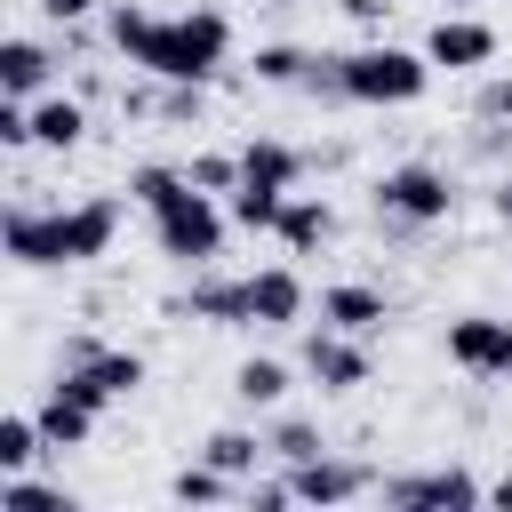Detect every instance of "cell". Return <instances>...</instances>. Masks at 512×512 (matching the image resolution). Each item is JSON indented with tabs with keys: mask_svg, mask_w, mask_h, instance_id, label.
Wrapping results in <instances>:
<instances>
[{
	"mask_svg": "<svg viewBox=\"0 0 512 512\" xmlns=\"http://www.w3.org/2000/svg\"><path fill=\"white\" fill-rule=\"evenodd\" d=\"M112 40H120V56L128 64H144V72H160V80H208L216 64H224V48H232V32H224V16L216 8H192V16H144V8H112Z\"/></svg>",
	"mask_w": 512,
	"mask_h": 512,
	"instance_id": "cell-1",
	"label": "cell"
},
{
	"mask_svg": "<svg viewBox=\"0 0 512 512\" xmlns=\"http://www.w3.org/2000/svg\"><path fill=\"white\" fill-rule=\"evenodd\" d=\"M120 232V208L112 200H88V208H64V216H32V208H8V256L16 264H88L104 256Z\"/></svg>",
	"mask_w": 512,
	"mask_h": 512,
	"instance_id": "cell-2",
	"label": "cell"
},
{
	"mask_svg": "<svg viewBox=\"0 0 512 512\" xmlns=\"http://www.w3.org/2000/svg\"><path fill=\"white\" fill-rule=\"evenodd\" d=\"M424 80H432V56L392 48V40L336 56V88H344L352 104H416V96H424Z\"/></svg>",
	"mask_w": 512,
	"mask_h": 512,
	"instance_id": "cell-3",
	"label": "cell"
},
{
	"mask_svg": "<svg viewBox=\"0 0 512 512\" xmlns=\"http://www.w3.org/2000/svg\"><path fill=\"white\" fill-rule=\"evenodd\" d=\"M152 240H160V256H176V264H208V256L224 248V216H216V200H208L200 184H184L168 208H152Z\"/></svg>",
	"mask_w": 512,
	"mask_h": 512,
	"instance_id": "cell-4",
	"label": "cell"
},
{
	"mask_svg": "<svg viewBox=\"0 0 512 512\" xmlns=\"http://www.w3.org/2000/svg\"><path fill=\"white\" fill-rule=\"evenodd\" d=\"M136 384H144V360H136V352H96V344H72V360H64V376H56V392L88 400L96 416H104L112 400H128Z\"/></svg>",
	"mask_w": 512,
	"mask_h": 512,
	"instance_id": "cell-5",
	"label": "cell"
},
{
	"mask_svg": "<svg viewBox=\"0 0 512 512\" xmlns=\"http://www.w3.org/2000/svg\"><path fill=\"white\" fill-rule=\"evenodd\" d=\"M448 360L464 376H512V320H496V312L448 320Z\"/></svg>",
	"mask_w": 512,
	"mask_h": 512,
	"instance_id": "cell-6",
	"label": "cell"
},
{
	"mask_svg": "<svg viewBox=\"0 0 512 512\" xmlns=\"http://www.w3.org/2000/svg\"><path fill=\"white\" fill-rule=\"evenodd\" d=\"M448 200H456V192H448V176H440V168H392V176L376 184V208H384V216H400V224H440V216H448Z\"/></svg>",
	"mask_w": 512,
	"mask_h": 512,
	"instance_id": "cell-7",
	"label": "cell"
},
{
	"mask_svg": "<svg viewBox=\"0 0 512 512\" xmlns=\"http://www.w3.org/2000/svg\"><path fill=\"white\" fill-rule=\"evenodd\" d=\"M488 488L472 480V472H416V480H392L384 488V504H400V512H456V504H480Z\"/></svg>",
	"mask_w": 512,
	"mask_h": 512,
	"instance_id": "cell-8",
	"label": "cell"
},
{
	"mask_svg": "<svg viewBox=\"0 0 512 512\" xmlns=\"http://www.w3.org/2000/svg\"><path fill=\"white\" fill-rule=\"evenodd\" d=\"M424 56H432V64H448V72H480V64L496 56V32H488V24H472V16H440V24H432V40H424Z\"/></svg>",
	"mask_w": 512,
	"mask_h": 512,
	"instance_id": "cell-9",
	"label": "cell"
},
{
	"mask_svg": "<svg viewBox=\"0 0 512 512\" xmlns=\"http://www.w3.org/2000/svg\"><path fill=\"white\" fill-rule=\"evenodd\" d=\"M304 368H312V384H320V392H352V384H368V352H360V344H344V336H328V328L304 344Z\"/></svg>",
	"mask_w": 512,
	"mask_h": 512,
	"instance_id": "cell-10",
	"label": "cell"
},
{
	"mask_svg": "<svg viewBox=\"0 0 512 512\" xmlns=\"http://www.w3.org/2000/svg\"><path fill=\"white\" fill-rule=\"evenodd\" d=\"M304 312V280L280 264V272H256L248 280V328H288Z\"/></svg>",
	"mask_w": 512,
	"mask_h": 512,
	"instance_id": "cell-11",
	"label": "cell"
},
{
	"mask_svg": "<svg viewBox=\"0 0 512 512\" xmlns=\"http://www.w3.org/2000/svg\"><path fill=\"white\" fill-rule=\"evenodd\" d=\"M288 488H296L304 504H344V496H360V488H368V472H360V464L304 456V464H288Z\"/></svg>",
	"mask_w": 512,
	"mask_h": 512,
	"instance_id": "cell-12",
	"label": "cell"
},
{
	"mask_svg": "<svg viewBox=\"0 0 512 512\" xmlns=\"http://www.w3.org/2000/svg\"><path fill=\"white\" fill-rule=\"evenodd\" d=\"M320 312H328V320H336L344 336H368V328H384V320H392V304H384L376 288H360V280L328 288V296H320Z\"/></svg>",
	"mask_w": 512,
	"mask_h": 512,
	"instance_id": "cell-13",
	"label": "cell"
},
{
	"mask_svg": "<svg viewBox=\"0 0 512 512\" xmlns=\"http://www.w3.org/2000/svg\"><path fill=\"white\" fill-rule=\"evenodd\" d=\"M184 312L208 320V328H248V280H200L184 296Z\"/></svg>",
	"mask_w": 512,
	"mask_h": 512,
	"instance_id": "cell-14",
	"label": "cell"
},
{
	"mask_svg": "<svg viewBox=\"0 0 512 512\" xmlns=\"http://www.w3.org/2000/svg\"><path fill=\"white\" fill-rule=\"evenodd\" d=\"M272 232H280V240H288V248H296V256H312V248H320V240H328V232H336V216H328V200H288V208H280V224H272Z\"/></svg>",
	"mask_w": 512,
	"mask_h": 512,
	"instance_id": "cell-15",
	"label": "cell"
},
{
	"mask_svg": "<svg viewBox=\"0 0 512 512\" xmlns=\"http://www.w3.org/2000/svg\"><path fill=\"white\" fill-rule=\"evenodd\" d=\"M40 432H48V448H80V440L96 432V408H88V400H72V392H48Z\"/></svg>",
	"mask_w": 512,
	"mask_h": 512,
	"instance_id": "cell-16",
	"label": "cell"
},
{
	"mask_svg": "<svg viewBox=\"0 0 512 512\" xmlns=\"http://www.w3.org/2000/svg\"><path fill=\"white\" fill-rule=\"evenodd\" d=\"M48 80V48L40 40H8L0 48V96H32Z\"/></svg>",
	"mask_w": 512,
	"mask_h": 512,
	"instance_id": "cell-17",
	"label": "cell"
},
{
	"mask_svg": "<svg viewBox=\"0 0 512 512\" xmlns=\"http://www.w3.org/2000/svg\"><path fill=\"white\" fill-rule=\"evenodd\" d=\"M80 128H88V112H80L72 96H48V104L32 112V144H48V152H72Z\"/></svg>",
	"mask_w": 512,
	"mask_h": 512,
	"instance_id": "cell-18",
	"label": "cell"
},
{
	"mask_svg": "<svg viewBox=\"0 0 512 512\" xmlns=\"http://www.w3.org/2000/svg\"><path fill=\"white\" fill-rule=\"evenodd\" d=\"M240 184L288 192V184H296V152H288V144H248V152H240Z\"/></svg>",
	"mask_w": 512,
	"mask_h": 512,
	"instance_id": "cell-19",
	"label": "cell"
},
{
	"mask_svg": "<svg viewBox=\"0 0 512 512\" xmlns=\"http://www.w3.org/2000/svg\"><path fill=\"white\" fill-rule=\"evenodd\" d=\"M280 208H288V192H272V184H232V224L272 232V224H280Z\"/></svg>",
	"mask_w": 512,
	"mask_h": 512,
	"instance_id": "cell-20",
	"label": "cell"
},
{
	"mask_svg": "<svg viewBox=\"0 0 512 512\" xmlns=\"http://www.w3.org/2000/svg\"><path fill=\"white\" fill-rule=\"evenodd\" d=\"M40 448H48L40 416H0V472H24V464H32Z\"/></svg>",
	"mask_w": 512,
	"mask_h": 512,
	"instance_id": "cell-21",
	"label": "cell"
},
{
	"mask_svg": "<svg viewBox=\"0 0 512 512\" xmlns=\"http://www.w3.org/2000/svg\"><path fill=\"white\" fill-rule=\"evenodd\" d=\"M232 392H240L248 408H272V400L288 392V368H280V360H240V376H232Z\"/></svg>",
	"mask_w": 512,
	"mask_h": 512,
	"instance_id": "cell-22",
	"label": "cell"
},
{
	"mask_svg": "<svg viewBox=\"0 0 512 512\" xmlns=\"http://www.w3.org/2000/svg\"><path fill=\"white\" fill-rule=\"evenodd\" d=\"M256 80L296 88V80H312V56H304V48H288V40H272V48H256Z\"/></svg>",
	"mask_w": 512,
	"mask_h": 512,
	"instance_id": "cell-23",
	"label": "cell"
},
{
	"mask_svg": "<svg viewBox=\"0 0 512 512\" xmlns=\"http://www.w3.org/2000/svg\"><path fill=\"white\" fill-rule=\"evenodd\" d=\"M256 456H264V440H256V432H216V440H208V464H216V472H232V480H248V472H256Z\"/></svg>",
	"mask_w": 512,
	"mask_h": 512,
	"instance_id": "cell-24",
	"label": "cell"
},
{
	"mask_svg": "<svg viewBox=\"0 0 512 512\" xmlns=\"http://www.w3.org/2000/svg\"><path fill=\"white\" fill-rule=\"evenodd\" d=\"M168 496H176V504H216V496H232V472H216V464H184V472L168 480Z\"/></svg>",
	"mask_w": 512,
	"mask_h": 512,
	"instance_id": "cell-25",
	"label": "cell"
},
{
	"mask_svg": "<svg viewBox=\"0 0 512 512\" xmlns=\"http://www.w3.org/2000/svg\"><path fill=\"white\" fill-rule=\"evenodd\" d=\"M184 184H192V176H176V168H136V176H128V200H136V208H168Z\"/></svg>",
	"mask_w": 512,
	"mask_h": 512,
	"instance_id": "cell-26",
	"label": "cell"
},
{
	"mask_svg": "<svg viewBox=\"0 0 512 512\" xmlns=\"http://www.w3.org/2000/svg\"><path fill=\"white\" fill-rule=\"evenodd\" d=\"M192 184H200V192H232V184H240V160L208 152V160H192Z\"/></svg>",
	"mask_w": 512,
	"mask_h": 512,
	"instance_id": "cell-27",
	"label": "cell"
},
{
	"mask_svg": "<svg viewBox=\"0 0 512 512\" xmlns=\"http://www.w3.org/2000/svg\"><path fill=\"white\" fill-rule=\"evenodd\" d=\"M272 456H280V464H304V456H320L312 424H280V432H272Z\"/></svg>",
	"mask_w": 512,
	"mask_h": 512,
	"instance_id": "cell-28",
	"label": "cell"
},
{
	"mask_svg": "<svg viewBox=\"0 0 512 512\" xmlns=\"http://www.w3.org/2000/svg\"><path fill=\"white\" fill-rule=\"evenodd\" d=\"M0 144L16 152V144H32V112H24V96H8L0 104Z\"/></svg>",
	"mask_w": 512,
	"mask_h": 512,
	"instance_id": "cell-29",
	"label": "cell"
},
{
	"mask_svg": "<svg viewBox=\"0 0 512 512\" xmlns=\"http://www.w3.org/2000/svg\"><path fill=\"white\" fill-rule=\"evenodd\" d=\"M480 112H488V120H512V80H488V88H480Z\"/></svg>",
	"mask_w": 512,
	"mask_h": 512,
	"instance_id": "cell-30",
	"label": "cell"
},
{
	"mask_svg": "<svg viewBox=\"0 0 512 512\" xmlns=\"http://www.w3.org/2000/svg\"><path fill=\"white\" fill-rule=\"evenodd\" d=\"M288 496H296L288 480H264V488H248V504H256V512H272V504H288Z\"/></svg>",
	"mask_w": 512,
	"mask_h": 512,
	"instance_id": "cell-31",
	"label": "cell"
},
{
	"mask_svg": "<svg viewBox=\"0 0 512 512\" xmlns=\"http://www.w3.org/2000/svg\"><path fill=\"white\" fill-rule=\"evenodd\" d=\"M40 8H48V16H56V24H80V16H88V8H96V0H40Z\"/></svg>",
	"mask_w": 512,
	"mask_h": 512,
	"instance_id": "cell-32",
	"label": "cell"
},
{
	"mask_svg": "<svg viewBox=\"0 0 512 512\" xmlns=\"http://www.w3.org/2000/svg\"><path fill=\"white\" fill-rule=\"evenodd\" d=\"M344 8H352L360 24H376V16H384V0H344Z\"/></svg>",
	"mask_w": 512,
	"mask_h": 512,
	"instance_id": "cell-33",
	"label": "cell"
},
{
	"mask_svg": "<svg viewBox=\"0 0 512 512\" xmlns=\"http://www.w3.org/2000/svg\"><path fill=\"white\" fill-rule=\"evenodd\" d=\"M496 216H504V224H512V184H496Z\"/></svg>",
	"mask_w": 512,
	"mask_h": 512,
	"instance_id": "cell-34",
	"label": "cell"
},
{
	"mask_svg": "<svg viewBox=\"0 0 512 512\" xmlns=\"http://www.w3.org/2000/svg\"><path fill=\"white\" fill-rule=\"evenodd\" d=\"M488 504H504V512H512V480H496V488H488Z\"/></svg>",
	"mask_w": 512,
	"mask_h": 512,
	"instance_id": "cell-35",
	"label": "cell"
},
{
	"mask_svg": "<svg viewBox=\"0 0 512 512\" xmlns=\"http://www.w3.org/2000/svg\"><path fill=\"white\" fill-rule=\"evenodd\" d=\"M448 8H456V0H448Z\"/></svg>",
	"mask_w": 512,
	"mask_h": 512,
	"instance_id": "cell-36",
	"label": "cell"
}]
</instances>
